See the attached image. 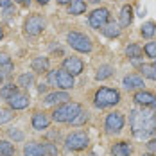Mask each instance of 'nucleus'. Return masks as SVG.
Wrapping results in <instances>:
<instances>
[{"label":"nucleus","mask_w":156,"mask_h":156,"mask_svg":"<svg viewBox=\"0 0 156 156\" xmlns=\"http://www.w3.org/2000/svg\"><path fill=\"white\" fill-rule=\"evenodd\" d=\"M129 124L138 138H147L156 131V113L151 108H135L129 115Z\"/></svg>","instance_id":"obj_1"},{"label":"nucleus","mask_w":156,"mask_h":156,"mask_svg":"<svg viewBox=\"0 0 156 156\" xmlns=\"http://www.w3.org/2000/svg\"><path fill=\"white\" fill-rule=\"evenodd\" d=\"M81 111H83V108H81V104H77V102H63L59 108L54 109L52 119L56 122H72Z\"/></svg>","instance_id":"obj_2"},{"label":"nucleus","mask_w":156,"mask_h":156,"mask_svg":"<svg viewBox=\"0 0 156 156\" xmlns=\"http://www.w3.org/2000/svg\"><path fill=\"white\" fill-rule=\"evenodd\" d=\"M120 102V94L113 88H101L95 94V106L97 108H109Z\"/></svg>","instance_id":"obj_3"},{"label":"nucleus","mask_w":156,"mask_h":156,"mask_svg":"<svg viewBox=\"0 0 156 156\" xmlns=\"http://www.w3.org/2000/svg\"><path fill=\"white\" fill-rule=\"evenodd\" d=\"M48 83L63 90H70L74 86V76L68 74L66 70H52L48 72Z\"/></svg>","instance_id":"obj_4"},{"label":"nucleus","mask_w":156,"mask_h":156,"mask_svg":"<svg viewBox=\"0 0 156 156\" xmlns=\"http://www.w3.org/2000/svg\"><path fill=\"white\" fill-rule=\"evenodd\" d=\"M66 41L72 48H76L77 52H90L92 50V41L88 36L81 34V32H70L66 36Z\"/></svg>","instance_id":"obj_5"},{"label":"nucleus","mask_w":156,"mask_h":156,"mask_svg":"<svg viewBox=\"0 0 156 156\" xmlns=\"http://www.w3.org/2000/svg\"><path fill=\"white\" fill-rule=\"evenodd\" d=\"M65 144H66V147L72 149V151H83V149L88 147V135H86L84 131L70 133V135L66 136Z\"/></svg>","instance_id":"obj_6"},{"label":"nucleus","mask_w":156,"mask_h":156,"mask_svg":"<svg viewBox=\"0 0 156 156\" xmlns=\"http://www.w3.org/2000/svg\"><path fill=\"white\" fill-rule=\"evenodd\" d=\"M43 27H45V20L40 15H32L31 18H27V22H25V32H27L29 36H38L40 32L43 31Z\"/></svg>","instance_id":"obj_7"},{"label":"nucleus","mask_w":156,"mask_h":156,"mask_svg":"<svg viewBox=\"0 0 156 156\" xmlns=\"http://www.w3.org/2000/svg\"><path fill=\"white\" fill-rule=\"evenodd\" d=\"M108 20H109V11L104 9V7H101V9H95L94 13L90 15V25L94 29H102L108 23Z\"/></svg>","instance_id":"obj_8"},{"label":"nucleus","mask_w":156,"mask_h":156,"mask_svg":"<svg viewBox=\"0 0 156 156\" xmlns=\"http://www.w3.org/2000/svg\"><path fill=\"white\" fill-rule=\"evenodd\" d=\"M124 127V115L119 111H113L106 117V129L109 133H119Z\"/></svg>","instance_id":"obj_9"},{"label":"nucleus","mask_w":156,"mask_h":156,"mask_svg":"<svg viewBox=\"0 0 156 156\" xmlns=\"http://www.w3.org/2000/svg\"><path fill=\"white\" fill-rule=\"evenodd\" d=\"M133 101H135L136 104L144 106V108L156 109V95L151 94V92H145V90L136 92V94H135V97H133Z\"/></svg>","instance_id":"obj_10"},{"label":"nucleus","mask_w":156,"mask_h":156,"mask_svg":"<svg viewBox=\"0 0 156 156\" xmlns=\"http://www.w3.org/2000/svg\"><path fill=\"white\" fill-rule=\"evenodd\" d=\"M83 68H84V65L83 61L79 59V58H66L65 61H63V70H66L68 74H72V76H77L83 72Z\"/></svg>","instance_id":"obj_11"},{"label":"nucleus","mask_w":156,"mask_h":156,"mask_svg":"<svg viewBox=\"0 0 156 156\" xmlns=\"http://www.w3.org/2000/svg\"><path fill=\"white\" fill-rule=\"evenodd\" d=\"M9 101V106L13 109H23V108H27L29 106V95H25V94H18L16 92L11 99H7Z\"/></svg>","instance_id":"obj_12"},{"label":"nucleus","mask_w":156,"mask_h":156,"mask_svg":"<svg viewBox=\"0 0 156 156\" xmlns=\"http://www.w3.org/2000/svg\"><path fill=\"white\" fill-rule=\"evenodd\" d=\"M124 88L127 90H138V88H144V79L136 74H131V76H126L124 77Z\"/></svg>","instance_id":"obj_13"},{"label":"nucleus","mask_w":156,"mask_h":156,"mask_svg":"<svg viewBox=\"0 0 156 156\" xmlns=\"http://www.w3.org/2000/svg\"><path fill=\"white\" fill-rule=\"evenodd\" d=\"M48 124H50V119H48L45 113H36V115L32 117V127H34V129H38V131L47 129Z\"/></svg>","instance_id":"obj_14"},{"label":"nucleus","mask_w":156,"mask_h":156,"mask_svg":"<svg viewBox=\"0 0 156 156\" xmlns=\"http://www.w3.org/2000/svg\"><path fill=\"white\" fill-rule=\"evenodd\" d=\"M66 101H70V95L66 94V92H54V94H48L45 97V102L47 104H58V102H66Z\"/></svg>","instance_id":"obj_15"},{"label":"nucleus","mask_w":156,"mask_h":156,"mask_svg":"<svg viewBox=\"0 0 156 156\" xmlns=\"http://www.w3.org/2000/svg\"><path fill=\"white\" fill-rule=\"evenodd\" d=\"M102 34H104L106 38H117V36H120V25L115 23V22H108V23L102 27Z\"/></svg>","instance_id":"obj_16"},{"label":"nucleus","mask_w":156,"mask_h":156,"mask_svg":"<svg viewBox=\"0 0 156 156\" xmlns=\"http://www.w3.org/2000/svg\"><path fill=\"white\" fill-rule=\"evenodd\" d=\"M133 22V7L131 5H124L122 11H120V27H127L129 23Z\"/></svg>","instance_id":"obj_17"},{"label":"nucleus","mask_w":156,"mask_h":156,"mask_svg":"<svg viewBox=\"0 0 156 156\" xmlns=\"http://www.w3.org/2000/svg\"><path fill=\"white\" fill-rule=\"evenodd\" d=\"M111 153H113V156H129L131 154V147H129V144H126V142H119V144L113 145Z\"/></svg>","instance_id":"obj_18"},{"label":"nucleus","mask_w":156,"mask_h":156,"mask_svg":"<svg viewBox=\"0 0 156 156\" xmlns=\"http://www.w3.org/2000/svg\"><path fill=\"white\" fill-rule=\"evenodd\" d=\"M23 153H25V156H43L41 144H36V142L27 144V145H25V149H23Z\"/></svg>","instance_id":"obj_19"},{"label":"nucleus","mask_w":156,"mask_h":156,"mask_svg":"<svg viewBox=\"0 0 156 156\" xmlns=\"http://www.w3.org/2000/svg\"><path fill=\"white\" fill-rule=\"evenodd\" d=\"M32 70L38 72V74H43L48 70V59L47 58H36L32 61Z\"/></svg>","instance_id":"obj_20"},{"label":"nucleus","mask_w":156,"mask_h":156,"mask_svg":"<svg viewBox=\"0 0 156 156\" xmlns=\"http://www.w3.org/2000/svg\"><path fill=\"white\" fill-rule=\"evenodd\" d=\"M68 11H70V15H83V13L86 11V4H84V0H72Z\"/></svg>","instance_id":"obj_21"},{"label":"nucleus","mask_w":156,"mask_h":156,"mask_svg":"<svg viewBox=\"0 0 156 156\" xmlns=\"http://www.w3.org/2000/svg\"><path fill=\"white\" fill-rule=\"evenodd\" d=\"M126 54H127V58H131V59H138V58L142 56L140 45H136V43H129V45L126 47Z\"/></svg>","instance_id":"obj_22"},{"label":"nucleus","mask_w":156,"mask_h":156,"mask_svg":"<svg viewBox=\"0 0 156 156\" xmlns=\"http://www.w3.org/2000/svg\"><path fill=\"white\" fill-rule=\"evenodd\" d=\"M140 32L144 38H153L156 32V23H153V22H147V23H144L140 27Z\"/></svg>","instance_id":"obj_23"},{"label":"nucleus","mask_w":156,"mask_h":156,"mask_svg":"<svg viewBox=\"0 0 156 156\" xmlns=\"http://www.w3.org/2000/svg\"><path fill=\"white\" fill-rule=\"evenodd\" d=\"M111 74H113V68L109 66V65H102L99 70H97V81H104V79H108L111 77Z\"/></svg>","instance_id":"obj_24"},{"label":"nucleus","mask_w":156,"mask_h":156,"mask_svg":"<svg viewBox=\"0 0 156 156\" xmlns=\"http://www.w3.org/2000/svg\"><path fill=\"white\" fill-rule=\"evenodd\" d=\"M15 154V147L13 144L5 140H0V156H13Z\"/></svg>","instance_id":"obj_25"},{"label":"nucleus","mask_w":156,"mask_h":156,"mask_svg":"<svg viewBox=\"0 0 156 156\" xmlns=\"http://www.w3.org/2000/svg\"><path fill=\"white\" fill-rule=\"evenodd\" d=\"M0 70H5V74H9L13 70V63L7 54H0Z\"/></svg>","instance_id":"obj_26"},{"label":"nucleus","mask_w":156,"mask_h":156,"mask_svg":"<svg viewBox=\"0 0 156 156\" xmlns=\"http://www.w3.org/2000/svg\"><path fill=\"white\" fill-rule=\"evenodd\" d=\"M140 70L144 72V76H145L147 79L156 81V65H142Z\"/></svg>","instance_id":"obj_27"},{"label":"nucleus","mask_w":156,"mask_h":156,"mask_svg":"<svg viewBox=\"0 0 156 156\" xmlns=\"http://www.w3.org/2000/svg\"><path fill=\"white\" fill-rule=\"evenodd\" d=\"M16 92H18V86H15V84H7V86H4V88L0 90V97H4V99H11Z\"/></svg>","instance_id":"obj_28"},{"label":"nucleus","mask_w":156,"mask_h":156,"mask_svg":"<svg viewBox=\"0 0 156 156\" xmlns=\"http://www.w3.org/2000/svg\"><path fill=\"white\" fill-rule=\"evenodd\" d=\"M32 83H34L32 74H23V76H20V79H18V84H20L22 88H31Z\"/></svg>","instance_id":"obj_29"},{"label":"nucleus","mask_w":156,"mask_h":156,"mask_svg":"<svg viewBox=\"0 0 156 156\" xmlns=\"http://www.w3.org/2000/svg\"><path fill=\"white\" fill-rule=\"evenodd\" d=\"M41 149H43V156H58V147L54 145V144H43L41 145Z\"/></svg>","instance_id":"obj_30"},{"label":"nucleus","mask_w":156,"mask_h":156,"mask_svg":"<svg viewBox=\"0 0 156 156\" xmlns=\"http://www.w3.org/2000/svg\"><path fill=\"white\" fill-rule=\"evenodd\" d=\"M144 52H145L149 58L156 59V41H149V43H145V47H144Z\"/></svg>","instance_id":"obj_31"},{"label":"nucleus","mask_w":156,"mask_h":156,"mask_svg":"<svg viewBox=\"0 0 156 156\" xmlns=\"http://www.w3.org/2000/svg\"><path fill=\"white\" fill-rule=\"evenodd\" d=\"M11 119H13L11 111H7V109H0V124H5V122H9Z\"/></svg>","instance_id":"obj_32"},{"label":"nucleus","mask_w":156,"mask_h":156,"mask_svg":"<svg viewBox=\"0 0 156 156\" xmlns=\"http://www.w3.org/2000/svg\"><path fill=\"white\" fill-rule=\"evenodd\" d=\"M86 119H88V113L81 111V113H79L77 117H76V119L72 120V124H74V126H79V124H83V122H86Z\"/></svg>","instance_id":"obj_33"},{"label":"nucleus","mask_w":156,"mask_h":156,"mask_svg":"<svg viewBox=\"0 0 156 156\" xmlns=\"http://www.w3.org/2000/svg\"><path fill=\"white\" fill-rule=\"evenodd\" d=\"M9 136H11V138H15V140H22V138H23V133H20V131H9Z\"/></svg>","instance_id":"obj_34"},{"label":"nucleus","mask_w":156,"mask_h":156,"mask_svg":"<svg viewBox=\"0 0 156 156\" xmlns=\"http://www.w3.org/2000/svg\"><path fill=\"white\" fill-rule=\"evenodd\" d=\"M147 149H149L151 153H156V138H154V140H151L149 144H147Z\"/></svg>","instance_id":"obj_35"},{"label":"nucleus","mask_w":156,"mask_h":156,"mask_svg":"<svg viewBox=\"0 0 156 156\" xmlns=\"http://www.w3.org/2000/svg\"><path fill=\"white\" fill-rule=\"evenodd\" d=\"M0 7H11V0H0Z\"/></svg>","instance_id":"obj_36"},{"label":"nucleus","mask_w":156,"mask_h":156,"mask_svg":"<svg viewBox=\"0 0 156 156\" xmlns=\"http://www.w3.org/2000/svg\"><path fill=\"white\" fill-rule=\"evenodd\" d=\"M38 90H40V92H45V90H47V86H45V84H40V88H38Z\"/></svg>","instance_id":"obj_37"},{"label":"nucleus","mask_w":156,"mask_h":156,"mask_svg":"<svg viewBox=\"0 0 156 156\" xmlns=\"http://www.w3.org/2000/svg\"><path fill=\"white\" fill-rule=\"evenodd\" d=\"M22 4H23V5H29V4H31V0H22Z\"/></svg>","instance_id":"obj_38"},{"label":"nucleus","mask_w":156,"mask_h":156,"mask_svg":"<svg viewBox=\"0 0 156 156\" xmlns=\"http://www.w3.org/2000/svg\"><path fill=\"white\" fill-rule=\"evenodd\" d=\"M59 4H68V2H72V0H58Z\"/></svg>","instance_id":"obj_39"},{"label":"nucleus","mask_w":156,"mask_h":156,"mask_svg":"<svg viewBox=\"0 0 156 156\" xmlns=\"http://www.w3.org/2000/svg\"><path fill=\"white\" fill-rule=\"evenodd\" d=\"M38 2H40V4H43V5H45V4H47L48 0H38Z\"/></svg>","instance_id":"obj_40"},{"label":"nucleus","mask_w":156,"mask_h":156,"mask_svg":"<svg viewBox=\"0 0 156 156\" xmlns=\"http://www.w3.org/2000/svg\"><path fill=\"white\" fill-rule=\"evenodd\" d=\"M90 2H94V4H99V2H101V0H90Z\"/></svg>","instance_id":"obj_41"},{"label":"nucleus","mask_w":156,"mask_h":156,"mask_svg":"<svg viewBox=\"0 0 156 156\" xmlns=\"http://www.w3.org/2000/svg\"><path fill=\"white\" fill-rule=\"evenodd\" d=\"M2 36H4V32H2V29H0V40H2Z\"/></svg>","instance_id":"obj_42"},{"label":"nucleus","mask_w":156,"mask_h":156,"mask_svg":"<svg viewBox=\"0 0 156 156\" xmlns=\"http://www.w3.org/2000/svg\"><path fill=\"white\" fill-rule=\"evenodd\" d=\"M18 2H22V0H18Z\"/></svg>","instance_id":"obj_43"},{"label":"nucleus","mask_w":156,"mask_h":156,"mask_svg":"<svg viewBox=\"0 0 156 156\" xmlns=\"http://www.w3.org/2000/svg\"><path fill=\"white\" fill-rule=\"evenodd\" d=\"M145 156H149V154H145Z\"/></svg>","instance_id":"obj_44"},{"label":"nucleus","mask_w":156,"mask_h":156,"mask_svg":"<svg viewBox=\"0 0 156 156\" xmlns=\"http://www.w3.org/2000/svg\"><path fill=\"white\" fill-rule=\"evenodd\" d=\"M154 65H156V63H154Z\"/></svg>","instance_id":"obj_45"}]
</instances>
